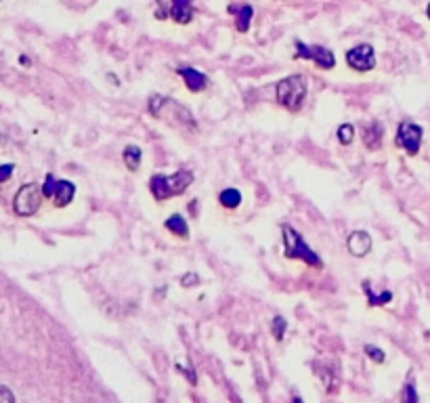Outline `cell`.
I'll return each instance as SVG.
<instances>
[{
    "label": "cell",
    "mask_w": 430,
    "mask_h": 403,
    "mask_svg": "<svg viewBox=\"0 0 430 403\" xmlns=\"http://www.w3.org/2000/svg\"><path fill=\"white\" fill-rule=\"evenodd\" d=\"M149 114L153 118H162L175 126H181V128H191L195 130V120L191 112L183 108L181 103H177L175 99H168V97H162V95H151L149 97Z\"/></svg>",
    "instance_id": "obj_2"
},
{
    "label": "cell",
    "mask_w": 430,
    "mask_h": 403,
    "mask_svg": "<svg viewBox=\"0 0 430 403\" xmlns=\"http://www.w3.org/2000/svg\"><path fill=\"white\" fill-rule=\"evenodd\" d=\"M281 237H284V250L288 259H296L303 261L310 267H321V259L317 256V252H313V248L303 239V235L294 229L292 225H281Z\"/></svg>",
    "instance_id": "obj_4"
},
{
    "label": "cell",
    "mask_w": 430,
    "mask_h": 403,
    "mask_svg": "<svg viewBox=\"0 0 430 403\" xmlns=\"http://www.w3.org/2000/svg\"><path fill=\"white\" fill-rule=\"evenodd\" d=\"M42 187L36 183H28L23 187H19V191L15 193L13 200V208L19 217H32L38 212L40 202H42Z\"/></svg>",
    "instance_id": "obj_5"
},
{
    "label": "cell",
    "mask_w": 430,
    "mask_h": 403,
    "mask_svg": "<svg viewBox=\"0 0 430 403\" xmlns=\"http://www.w3.org/2000/svg\"><path fill=\"white\" fill-rule=\"evenodd\" d=\"M307 91V78L303 74H292V76L277 82L275 95H277L279 106H284L288 112H298L305 103Z\"/></svg>",
    "instance_id": "obj_3"
},
{
    "label": "cell",
    "mask_w": 430,
    "mask_h": 403,
    "mask_svg": "<svg viewBox=\"0 0 430 403\" xmlns=\"http://www.w3.org/2000/svg\"><path fill=\"white\" fill-rule=\"evenodd\" d=\"M364 292H366V296H368L369 305H386V302H390V300H393V292H382V294H376V292L371 290V286H369V282H364Z\"/></svg>",
    "instance_id": "obj_18"
},
{
    "label": "cell",
    "mask_w": 430,
    "mask_h": 403,
    "mask_svg": "<svg viewBox=\"0 0 430 403\" xmlns=\"http://www.w3.org/2000/svg\"><path fill=\"white\" fill-rule=\"evenodd\" d=\"M0 403H15L11 389H6L4 385H0Z\"/></svg>",
    "instance_id": "obj_25"
},
{
    "label": "cell",
    "mask_w": 430,
    "mask_h": 403,
    "mask_svg": "<svg viewBox=\"0 0 430 403\" xmlns=\"http://www.w3.org/2000/svg\"><path fill=\"white\" fill-rule=\"evenodd\" d=\"M229 13L236 15V28H238V32L246 34L248 30H250L252 17H254L252 4H229Z\"/></svg>",
    "instance_id": "obj_13"
},
{
    "label": "cell",
    "mask_w": 430,
    "mask_h": 403,
    "mask_svg": "<svg viewBox=\"0 0 430 403\" xmlns=\"http://www.w3.org/2000/svg\"><path fill=\"white\" fill-rule=\"evenodd\" d=\"M366 353H368V357H371V359H373L376 363H382V361L386 359L384 351H382V348H378V346H373V345L366 346Z\"/></svg>",
    "instance_id": "obj_22"
},
{
    "label": "cell",
    "mask_w": 430,
    "mask_h": 403,
    "mask_svg": "<svg viewBox=\"0 0 430 403\" xmlns=\"http://www.w3.org/2000/svg\"><path fill=\"white\" fill-rule=\"evenodd\" d=\"M347 63L355 72H369L376 67V53L371 45H357L351 51H347Z\"/></svg>",
    "instance_id": "obj_9"
},
{
    "label": "cell",
    "mask_w": 430,
    "mask_h": 403,
    "mask_svg": "<svg viewBox=\"0 0 430 403\" xmlns=\"http://www.w3.org/2000/svg\"><path fill=\"white\" fill-rule=\"evenodd\" d=\"M353 139H355V128H353V124H340V128H338V141H340L342 145H351Z\"/></svg>",
    "instance_id": "obj_19"
},
{
    "label": "cell",
    "mask_w": 430,
    "mask_h": 403,
    "mask_svg": "<svg viewBox=\"0 0 430 403\" xmlns=\"http://www.w3.org/2000/svg\"><path fill=\"white\" fill-rule=\"evenodd\" d=\"M422 137H424L422 126H418L414 122H401L399 128H397L395 143L399 147H403L409 156H416L420 152V147H422Z\"/></svg>",
    "instance_id": "obj_8"
},
{
    "label": "cell",
    "mask_w": 430,
    "mask_h": 403,
    "mask_svg": "<svg viewBox=\"0 0 430 403\" xmlns=\"http://www.w3.org/2000/svg\"><path fill=\"white\" fill-rule=\"evenodd\" d=\"M13 169H15V164H0V183H4V181L11 178Z\"/></svg>",
    "instance_id": "obj_24"
},
{
    "label": "cell",
    "mask_w": 430,
    "mask_h": 403,
    "mask_svg": "<svg viewBox=\"0 0 430 403\" xmlns=\"http://www.w3.org/2000/svg\"><path fill=\"white\" fill-rule=\"evenodd\" d=\"M181 284H183L185 288L197 286V284H199V276H197V273H193V271H189V273H185L183 278H181Z\"/></svg>",
    "instance_id": "obj_23"
},
{
    "label": "cell",
    "mask_w": 430,
    "mask_h": 403,
    "mask_svg": "<svg viewBox=\"0 0 430 403\" xmlns=\"http://www.w3.org/2000/svg\"><path fill=\"white\" fill-rule=\"evenodd\" d=\"M382 139H384V126L378 120L369 122L366 130H364V143L368 145V149L378 152L382 147Z\"/></svg>",
    "instance_id": "obj_14"
},
{
    "label": "cell",
    "mask_w": 430,
    "mask_h": 403,
    "mask_svg": "<svg viewBox=\"0 0 430 403\" xmlns=\"http://www.w3.org/2000/svg\"><path fill=\"white\" fill-rule=\"evenodd\" d=\"M177 72H179V76L183 78L187 89H189L191 93H202V91H206L208 84H210L208 76L202 74V72L195 69V67H179Z\"/></svg>",
    "instance_id": "obj_10"
},
{
    "label": "cell",
    "mask_w": 430,
    "mask_h": 403,
    "mask_svg": "<svg viewBox=\"0 0 430 403\" xmlns=\"http://www.w3.org/2000/svg\"><path fill=\"white\" fill-rule=\"evenodd\" d=\"M347 248L353 256L364 259L371 250V235L368 231H353L347 239Z\"/></svg>",
    "instance_id": "obj_11"
},
{
    "label": "cell",
    "mask_w": 430,
    "mask_h": 403,
    "mask_svg": "<svg viewBox=\"0 0 430 403\" xmlns=\"http://www.w3.org/2000/svg\"><path fill=\"white\" fill-rule=\"evenodd\" d=\"M42 193L45 198H53L55 200V206H67L74 195H76V185L71 181H57L53 174H47L45 178V185H42Z\"/></svg>",
    "instance_id": "obj_7"
},
{
    "label": "cell",
    "mask_w": 430,
    "mask_h": 403,
    "mask_svg": "<svg viewBox=\"0 0 430 403\" xmlns=\"http://www.w3.org/2000/svg\"><path fill=\"white\" fill-rule=\"evenodd\" d=\"M294 59H308V61L317 63L321 69H332V67L336 65L334 51H330L327 47H321V45H305V42H301V40H296Z\"/></svg>",
    "instance_id": "obj_6"
},
{
    "label": "cell",
    "mask_w": 430,
    "mask_h": 403,
    "mask_svg": "<svg viewBox=\"0 0 430 403\" xmlns=\"http://www.w3.org/2000/svg\"><path fill=\"white\" fill-rule=\"evenodd\" d=\"M401 403H420L418 391H416V387H414L412 382H409V385H405L403 395H401Z\"/></svg>",
    "instance_id": "obj_21"
},
{
    "label": "cell",
    "mask_w": 430,
    "mask_h": 403,
    "mask_svg": "<svg viewBox=\"0 0 430 403\" xmlns=\"http://www.w3.org/2000/svg\"><path fill=\"white\" fill-rule=\"evenodd\" d=\"M141 158H143V152H141L139 145H126L124 147V164H126L128 171H139Z\"/></svg>",
    "instance_id": "obj_15"
},
{
    "label": "cell",
    "mask_w": 430,
    "mask_h": 403,
    "mask_svg": "<svg viewBox=\"0 0 430 403\" xmlns=\"http://www.w3.org/2000/svg\"><path fill=\"white\" fill-rule=\"evenodd\" d=\"M286 328H288V324H286V319H284L281 315H277V317L273 319V324H271L273 336H275L277 341H281V339H284V334H286Z\"/></svg>",
    "instance_id": "obj_20"
},
{
    "label": "cell",
    "mask_w": 430,
    "mask_h": 403,
    "mask_svg": "<svg viewBox=\"0 0 430 403\" xmlns=\"http://www.w3.org/2000/svg\"><path fill=\"white\" fill-rule=\"evenodd\" d=\"M170 17L177 21V23H181V25H187V23H191V19H193V13H195V8H193V0H170Z\"/></svg>",
    "instance_id": "obj_12"
},
{
    "label": "cell",
    "mask_w": 430,
    "mask_h": 403,
    "mask_svg": "<svg viewBox=\"0 0 430 403\" xmlns=\"http://www.w3.org/2000/svg\"><path fill=\"white\" fill-rule=\"evenodd\" d=\"M164 227L170 231V233L179 235V237H189V225H187V221H185L181 215H173V217L164 223Z\"/></svg>",
    "instance_id": "obj_16"
},
{
    "label": "cell",
    "mask_w": 430,
    "mask_h": 403,
    "mask_svg": "<svg viewBox=\"0 0 430 403\" xmlns=\"http://www.w3.org/2000/svg\"><path fill=\"white\" fill-rule=\"evenodd\" d=\"M219 202H221L225 208H238V206L242 204V193H240V189H233V187L223 189L221 195H219Z\"/></svg>",
    "instance_id": "obj_17"
},
{
    "label": "cell",
    "mask_w": 430,
    "mask_h": 403,
    "mask_svg": "<svg viewBox=\"0 0 430 403\" xmlns=\"http://www.w3.org/2000/svg\"><path fill=\"white\" fill-rule=\"evenodd\" d=\"M426 15H429V19H430V2H429V6H426Z\"/></svg>",
    "instance_id": "obj_26"
},
{
    "label": "cell",
    "mask_w": 430,
    "mask_h": 403,
    "mask_svg": "<svg viewBox=\"0 0 430 403\" xmlns=\"http://www.w3.org/2000/svg\"><path fill=\"white\" fill-rule=\"evenodd\" d=\"M193 173L191 171H179L175 174H153L149 178V189H151V195L158 200V202H164L168 198H175V195H181L185 193L191 185H193Z\"/></svg>",
    "instance_id": "obj_1"
}]
</instances>
